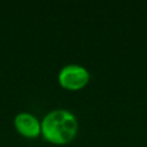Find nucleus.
<instances>
[{
  "mask_svg": "<svg viewBox=\"0 0 147 147\" xmlns=\"http://www.w3.org/2000/svg\"><path fill=\"white\" fill-rule=\"evenodd\" d=\"M78 132L76 116L67 109H53L41 119V136L45 140L56 145L72 141Z\"/></svg>",
  "mask_w": 147,
  "mask_h": 147,
  "instance_id": "obj_1",
  "label": "nucleus"
},
{
  "mask_svg": "<svg viewBox=\"0 0 147 147\" xmlns=\"http://www.w3.org/2000/svg\"><path fill=\"white\" fill-rule=\"evenodd\" d=\"M90 77V72L85 67L77 63H70L61 68L57 75V80L63 88L77 91L87 85Z\"/></svg>",
  "mask_w": 147,
  "mask_h": 147,
  "instance_id": "obj_2",
  "label": "nucleus"
},
{
  "mask_svg": "<svg viewBox=\"0 0 147 147\" xmlns=\"http://www.w3.org/2000/svg\"><path fill=\"white\" fill-rule=\"evenodd\" d=\"M16 131L26 138H36L41 134V122L31 113L21 111L14 117Z\"/></svg>",
  "mask_w": 147,
  "mask_h": 147,
  "instance_id": "obj_3",
  "label": "nucleus"
}]
</instances>
